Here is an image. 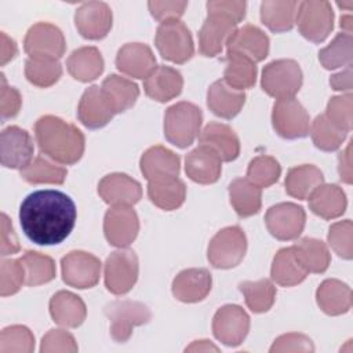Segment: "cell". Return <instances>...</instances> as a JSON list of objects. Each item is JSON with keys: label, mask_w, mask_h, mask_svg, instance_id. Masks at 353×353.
Wrapping results in <instances>:
<instances>
[{"label": "cell", "mask_w": 353, "mask_h": 353, "mask_svg": "<svg viewBox=\"0 0 353 353\" xmlns=\"http://www.w3.org/2000/svg\"><path fill=\"white\" fill-rule=\"evenodd\" d=\"M309 134L314 146L324 152L336 150L342 142L346 139V132L335 127L325 114H319L312 123Z\"/></svg>", "instance_id": "bcb514c9"}, {"label": "cell", "mask_w": 353, "mask_h": 353, "mask_svg": "<svg viewBox=\"0 0 353 353\" xmlns=\"http://www.w3.org/2000/svg\"><path fill=\"white\" fill-rule=\"evenodd\" d=\"M148 7L154 19L165 22L182 17L188 7V1H149Z\"/></svg>", "instance_id": "9f6ffc18"}, {"label": "cell", "mask_w": 353, "mask_h": 353, "mask_svg": "<svg viewBox=\"0 0 353 353\" xmlns=\"http://www.w3.org/2000/svg\"><path fill=\"white\" fill-rule=\"evenodd\" d=\"M17 44L12 39H10L4 32H1V65H6L17 55Z\"/></svg>", "instance_id": "6125c7cd"}, {"label": "cell", "mask_w": 353, "mask_h": 353, "mask_svg": "<svg viewBox=\"0 0 353 353\" xmlns=\"http://www.w3.org/2000/svg\"><path fill=\"white\" fill-rule=\"evenodd\" d=\"M33 139L26 130L10 125L1 131L0 157L6 168L23 170L33 161Z\"/></svg>", "instance_id": "2e32d148"}, {"label": "cell", "mask_w": 353, "mask_h": 353, "mask_svg": "<svg viewBox=\"0 0 353 353\" xmlns=\"http://www.w3.org/2000/svg\"><path fill=\"white\" fill-rule=\"evenodd\" d=\"M292 248L296 259L307 273H324L328 269L331 255L324 241L313 237H303L298 240Z\"/></svg>", "instance_id": "74e56055"}, {"label": "cell", "mask_w": 353, "mask_h": 353, "mask_svg": "<svg viewBox=\"0 0 353 353\" xmlns=\"http://www.w3.org/2000/svg\"><path fill=\"white\" fill-rule=\"evenodd\" d=\"M250 331V317L239 305H225L216 310L212 319L215 338L226 346H239Z\"/></svg>", "instance_id": "5bb4252c"}, {"label": "cell", "mask_w": 353, "mask_h": 353, "mask_svg": "<svg viewBox=\"0 0 353 353\" xmlns=\"http://www.w3.org/2000/svg\"><path fill=\"white\" fill-rule=\"evenodd\" d=\"M98 194L109 205H134L142 197V188L127 174L113 172L99 181Z\"/></svg>", "instance_id": "d6986e66"}, {"label": "cell", "mask_w": 353, "mask_h": 353, "mask_svg": "<svg viewBox=\"0 0 353 353\" xmlns=\"http://www.w3.org/2000/svg\"><path fill=\"white\" fill-rule=\"evenodd\" d=\"M256 80V66L250 58L236 54L226 52V68L223 72V81L239 91L251 88Z\"/></svg>", "instance_id": "f35d334b"}, {"label": "cell", "mask_w": 353, "mask_h": 353, "mask_svg": "<svg viewBox=\"0 0 353 353\" xmlns=\"http://www.w3.org/2000/svg\"><path fill=\"white\" fill-rule=\"evenodd\" d=\"M245 102L243 91L229 87L223 80L214 81L207 92V105L210 110L222 119L237 116Z\"/></svg>", "instance_id": "f1b7e54d"}, {"label": "cell", "mask_w": 353, "mask_h": 353, "mask_svg": "<svg viewBox=\"0 0 353 353\" xmlns=\"http://www.w3.org/2000/svg\"><path fill=\"white\" fill-rule=\"evenodd\" d=\"M183 87L182 74L170 66H157L143 81V90L149 98L157 102H168L178 97Z\"/></svg>", "instance_id": "484cf974"}, {"label": "cell", "mask_w": 353, "mask_h": 353, "mask_svg": "<svg viewBox=\"0 0 353 353\" xmlns=\"http://www.w3.org/2000/svg\"><path fill=\"white\" fill-rule=\"evenodd\" d=\"M154 43L160 55L174 63H185L194 54L190 30L179 19L161 22L157 28Z\"/></svg>", "instance_id": "5b68a950"}, {"label": "cell", "mask_w": 353, "mask_h": 353, "mask_svg": "<svg viewBox=\"0 0 353 353\" xmlns=\"http://www.w3.org/2000/svg\"><path fill=\"white\" fill-rule=\"evenodd\" d=\"M280 174L281 167L279 161L274 157L265 154L252 159L247 168V179L259 189L269 188L276 183Z\"/></svg>", "instance_id": "7dc6e473"}, {"label": "cell", "mask_w": 353, "mask_h": 353, "mask_svg": "<svg viewBox=\"0 0 353 353\" xmlns=\"http://www.w3.org/2000/svg\"><path fill=\"white\" fill-rule=\"evenodd\" d=\"M200 143L214 149L222 161H233L240 154V141L236 132L226 124L208 123L200 132Z\"/></svg>", "instance_id": "83f0119b"}, {"label": "cell", "mask_w": 353, "mask_h": 353, "mask_svg": "<svg viewBox=\"0 0 353 353\" xmlns=\"http://www.w3.org/2000/svg\"><path fill=\"white\" fill-rule=\"evenodd\" d=\"M68 170L43 156H37L28 167L21 170V176L29 183H54L62 185L66 179Z\"/></svg>", "instance_id": "7bdbcfd3"}, {"label": "cell", "mask_w": 353, "mask_h": 353, "mask_svg": "<svg viewBox=\"0 0 353 353\" xmlns=\"http://www.w3.org/2000/svg\"><path fill=\"white\" fill-rule=\"evenodd\" d=\"M77 218L74 201L59 190H37L23 199L19 222L25 236L39 245L62 243L73 230Z\"/></svg>", "instance_id": "6da1fadb"}, {"label": "cell", "mask_w": 353, "mask_h": 353, "mask_svg": "<svg viewBox=\"0 0 353 353\" xmlns=\"http://www.w3.org/2000/svg\"><path fill=\"white\" fill-rule=\"evenodd\" d=\"M34 137L40 152L61 164L77 163L85 148L83 132L57 116H43L34 123Z\"/></svg>", "instance_id": "7a4b0ae2"}, {"label": "cell", "mask_w": 353, "mask_h": 353, "mask_svg": "<svg viewBox=\"0 0 353 353\" xmlns=\"http://www.w3.org/2000/svg\"><path fill=\"white\" fill-rule=\"evenodd\" d=\"M22 98L17 88L7 85L4 76L1 74V90H0V113L1 119L15 117L21 109Z\"/></svg>", "instance_id": "11a10c76"}, {"label": "cell", "mask_w": 353, "mask_h": 353, "mask_svg": "<svg viewBox=\"0 0 353 353\" xmlns=\"http://www.w3.org/2000/svg\"><path fill=\"white\" fill-rule=\"evenodd\" d=\"M141 172L149 181L178 178L181 160L179 156L164 146H152L141 157Z\"/></svg>", "instance_id": "cb8c5ba5"}, {"label": "cell", "mask_w": 353, "mask_h": 353, "mask_svg": "<svg viewBox=\"0 0 353 353\" xmlns=\"http://www.w3.org/2000/svg\"><path fill=\"white\" fill-rule=\"evenodd\" d=\"M211 273L203 268L185 269L176 274L172 281L174 296L185 303L203 301L211 291Z\"/></svg>", "instance_id": "7402d4cb"}, {"label": "cell", "mask_w": 353, "mask_h": 353, "mask_svg": "<svg viewBox=\"0 0 353 353\" xmlns=\"http://www.w3.org/2000/svg\"><path fill=\"white\" fill-rule=\"evenodd\" d=\"M203 113L194 103L182 101L165 110L164 137L176 148L190 146L200 132Z\"/></svg>", "instance_id": "3957f363"}, {"label": "cell", "mask_w": 353, "mask_h": 353, "mask_svg": "<svg viewBox=\"0 0 353 353\" xmlns=\"http://www.w3.org/2000/svg\"><path fill=\"white\" fill-rule=\"evenodd\" d=\"M352 145L347 143L346 149L338 156V172L341 181L345 183H352Z\"/></svg>", "instance_id": "91938a15"}, {"label": "cell", "mask_w": 353, "mask_h": 353, "mask_svg": "<svg viewBox=\"0 0 353 353\" xmlns=\"http://www.w3.org/2000/svg\"><path fill=\"white\" fill-rule=\"evenodd\" d=\"M101 91L114 114L131 109L139 97L138 85L119 74L108 76L101 85Z\"/></svg>", "instance_id": "f546056e"}, {"label": "cell", "mask_w": 353, "mask_h": 353, "mask_svg": "<svg viewBox=\"0 0 353 353\" xmlns=\"http://www.w3.org/2000/svg\"><path fill=\"white\" fill-rule=\"evenodd\" d=\"M34 350V336L25 325L6 327L0 334V353H30Z\"/></svg>", "instance_id": "c3c4849f"}, {"label": "cell", "mask_w": 353, "mask_h": 353, "mask_svg": "<svg viewBox=\"0 0 353 353\" xmlns=\"http://www.w3.org/2000/svg\"><path fill=\"white\" fill-rule=\"evenodd\" d=\"M139 219L131 205H112L103 218V233L110 245L125 248L138 236Z\"/></svg>", "instance_id": "9a60e30c"}, {"label": "cell", "mask_w": 353, "mask_h": 353, "mask_svg": "<svg viewBox=\"0 0 353 353\" xmlns=\"http://www.w3.org/2000/svg\"><path fill=\"white\" fill-rule=\"evenodd\" d=\"M66 68L69 74L74 80L88 83L102 74L103 58L97 47H80L69 55L66 61Z\"/></svg>", "instance_id": "4dcf8cb0"}, {"label": "cell", "mask_w": 353, "mask_h": 353, "mask_svg": "<svg viewBox=\"0 0 353 353\" xmlns=\"http://www.w3.org/2000/svg\"><path fill=\"white\" fill-rule=\"evenodd\" d=\"M296 1H263L261 4V21L274 33L291 30L295 23Z\"/></svg>", "instance_id": "ab89813d"}, {"label": "cell", "mask_w": 353, "mask_h": 353, "mask_svg": "<svg viewBox=\"0 0 353 353\" xmlns=\"http://www.w3.org/2000/svg\"><path fill=\"white\" fill-rule=\"evenodd\" d=\"M185 171L193 182L210 185L219 179L222 172V160L214 149L200 143L186 154Z\"/></svg>", "instance_id": "ffe728a7"}, {"label": "cell", "mask_w": 353, "mask_h": 353, "mask_svg": "<svg viewBox=\"0 0 353 353\" xmlns=\"http://www.w3.org/2000/svg\"><path fill=\"white\" fill-rule=\"evenodd\" d=\"M148 197L156 207L172 211L183 204L186 199V186L179 178L149 181Z\"/></svg>", "instance_id": "d590c367"}, {"label": "cell", "mask_w": 353, "mask_h": 353, "mask_svg": "<svg viewBox=\"0 0 353 353\" xmlns=\"http://www.w3.org/2000/svg\"><path fill=\"white\" fill-rule=\"evenodd\" d=\"M103 313L110 321V335L119 343L127 342L134 328L149 323L152 317L149 307L137 301L110 302L105 306Z\"/></svg>", "instance_id": "8992f818"}, {"label": "cell", "mask_w": 353, "mask_h": 353, "mask_svg": "<svg viewBox=\"0 0 353 353\" xmlns=\"http://www.w3.org/2000/svg\"><path fill=\"white\" fill-rule=\"evenodd\" d=\"M25 284V272L19 259H3L0 266V294L8 296L17 294Z\"/></svg>", "instance_id": "f907efd6"}, {"label": "cell", "mask_w": 353, "mask_h": 353, "mask_svg": "<svg viewBox=\"0 0 353 353\" xmlns=\"http://www.w3.org/2000/svg\"><path fill=\"white\" fill-rule=\"evenodd\" d=\"M295 22L299 33L313 43L324 41L334 28V11L328 1L306 0L298 3Z\"/></svg>", "instance_id": "ba28073f"}, {"label": "cell", "mask_w": 353, "mask_h": 353, "mask_svg": "<svg viewBox=\"0 0 353 353\" xmlns=\"http://www.w3.org/2000/svg\"><path fill=\"white\" fill-rule=\"evenodd\" d=\"M352 230L353 225L350 219H345L332 223L328 230V244L343 259H352Z\"/></svg>", "instance_id": "816d5d0a"}, {"label": "cell", "mask_w": 353, "mask_h": 353, "mask_svg": "<svg viewBox=\"0 0 353 353\" xmlns=\"http://www.w3.org/2000/svg\"><path fill=\"white\" fill-rule=\"evenodd\" d=\"M19 261L23 266L26 285L36 287L55 279V262L48 255L36 251H26Z\"/></svg>", "instance_id": "60d3db41"}, {"label": "cell", "mask_w": 353, "mask_h": 353, "mask_svg": "<svg viewBox=\"0 0 353 353\" xmlns=\"http://www.w3.org/2000/svg\"><path fill=\"white\" fill-rule=\"evenodd\" d=\"M306 222L305 210L294 203H279L272 205L265 215L269 233L277 240H295L303 232Z\"/></svg>", "instance_id": "4fadbf2b"}, {"label": "cell", "mask_w": 353, "mask_h": 353, "mask_svg": "<svg viewBox=\"0 0 353 353\" xmlns=\"http://www.w3.org/2000/svg\"><path fill=\"white\" fill-rule=\"evenodd\" d=\"M62 280L79 290L97 285L101 276V261L85 251H70L61 259Z\"/></svg>", "instance_id": "7c38bea8"}, {"label": "cell", "mask_w": 353, "mask_h": 353, "mask_svg": "<svg viewBox=\"0 0 353 353\" xmlns=\"http://www.w3.org/2000/svg\"><path fill=\"white\" fill-rule=\"evenodd\" d=\"M245 251L247 237L243 229L240 226H228L211 239L207 258L216 269H232L243 261Z\"/></svg>", "instance_id": "52a82bcc"}, {"label": "cell", "mask_w": 353, "mask_h": 353, "mask_svg": "<svg viewBox=\"0 0 353 353\" xmlns=\"http://www.w3.org/2000/svg\"><path fill=\"white\" fill-rule=\"evenodd\" d=\"M339 25H341L343 33L352 34V29H353V18H352V15L341 17V23Z\"/></svg>", "instance_id": "e7e4bbea"}, {"label": "cell", "mask_w": 353, "mask_h": 353, "mask_svg": "<svg viewBox=\"0 0 353 353\" xmlns=\"http://www.w3.org/2000/svg\"><path fill=\"white\" fill-rule=\"evenodd\" d=\"M228 52L241 54L254 62L263 61L269 54V37L255 25L236 29L226 43Z\"/></svg>", "instance_id": "603a6c76"}, {"label": "cell", "mask_w": 353, "mask_h": 353, "mask_svg": "<svg viewBox=\"0 0 353 353\" xmlns=\"http://www.w3.org/2000/svg\"><path fill=\"white\" fill-rule=\"evenodd\" d=\"M336 4H338V7H341V8H346L347 11H349V10H352V7H353V1H346V3H343V1H342V3H341V1H338Z\"/></svg>", "instance_id": "03108f58"}, {"label": "cell", "mask_w": 353, "mask_h": 353, "mask_svg": "<svg viewBox=\"0 0 353 353\" xmlns=\"http://www.w3.org/2000/svg\"><path fill=\"white\" fill-rule=\"evenodd\" d=\"M113 116L114 113L105 101L101 87L91 85L83 92L77 106V117L83 125L90 130H98L105 127Z\"/></svg>", "instance_id": "d4e9b609"}, {"label": "cell", "mask_w": 353, "mask_h": 353, "mask_svg": "<svg viewBox=\"0 0 353 353\" xmlns=\"http://www.w3.org/2000/svg\"><path fill=\"white\" fill-rule=\"evenodd\" d=\"M186 352H218V347L211 343V341H194L190 346L185 349Z\"/></svg>", "instance_id": "be15d7a7"}, {"label": "cell", "mask_w": 353, "mask_h": 353, "mask_svg": "<svg viewBox=\"0 0 353 353\" xmlns=\"http://www.w3.org/2000/svg\"><path fill=\"white\" fill-rule=\"evenodd\" d=\"M330 84L335 91H352V66H347L345 70L331 76Z\"/></svg>", "instance_id": "94428289"}, {"label": "cell", "mask_w": 353, "mask_h": 353, "mask_svg": "<svg viewBox=\"0 0 353 353\" xmlns=\"http://www.w3.org/2000/svg\"><path fill=\"white\" fill-rule=\"evenodd\" d=\"M25 76L36 87H50L62 76V66L58 59L28 58L25 62Z\"/></svg>", "instance_id": "ee69618b"}, {"label": "cell", "mask_w": 353, "mask_h": 353, "mask_svg": "<svg viewBox=\"0 0 353 353\" xmlns=\"http://www.w3.org/2000/svg\"><path fill=\"white\" fill-rule=\"evenodd\" d=\"M314 346L312 343V339L307 338L303 334L290 332L279 336L272 347L270 352H313Z\"/></svg>", "instance_id": "db71d44e"}, {"label": "cell", "mask_w": 353, "mask_h": 353, "mask_svg": "<svg viewBox=\"0 0 353 353\" xmlns=\"http://www.w3.org/2000/svg\"><path fill=\"white\" fill-rule=\"evenodd\" d=\"M346 194L338 185H320L309 196V208L323 219H335L346 210Z\"/></svg>", "instance_id": "1f68e13d"}, {"label": "cell", "mask_w": 353, "mask_h": 353, "mask_svg": "<svg viewBox=\"0 0 353 353\" xmlns=\"http://www.w3.org/2000/svg\"><path fill=\"white\" fill-rule=\"evenodd\" d=\"M139 263L134 251L120 248L112 252L105 262V287L114 295H124L138 280Z\"/></svg>", "instance_id": "9c48e42d"}, {"label": "cell", "mask_w": 353, "mask_h": 353, "mask_svg": "<svg viewBox=\"0 0 353 353\" xmlns=\"http://www.w3.org/2000/svg\"><path fill=\"white\" fill-rule=\"evenodd\" d=\"M23 50L29 58L59 59L65 54L66 43L59 28L48 22H37L28 30Z\"/></svg>", "instance_id": "8fae6325"}, {"label": "cell", "mask_w": 353, "mask_h": 353, "mask_svg": "<svg viewBox=\"0 0 353 353\" xmlns=\"http://www.w3.org/2000/svg\"><path fill=\"white\" fill-rule=\"evenodd\" d=\"M352 94L332 97L325 109V117L339 130L346 134L352 130L353 110H352Z\"/></svg>", "instance_id": "681fc988"}, {"label": "cell", "mask_w": 353, "mask_h": 353, "mask_svg": "<svg viewBox=\"0 0 353 353\" xmlns=\"http://www.w3.org/2000/svg\"><path fill=\"white\" fill-rule=\"evenodd\" d=\"M352 34L338 33L335 39L319 52V61L325 69L352 66Z\"/></svg>", "instance_id": "f6af8a7d"}, {"label": "cell", "mask_w": 353, "mask_h": 353, "mask_svg": "<svg viewBox=\"0 0 353 353\" xmlns=\"http://www.w3.org/2000/svg\"><path fill=\"white\" fill-rule=\"evenodd\" d=\"M77 343L72 334L65 330H50L41 339L40 352H77Z\"/></svg>", "instance_id": "f5cc1de1"}, {"label": "cell", "mask_w": 353, "mask_h": 353, "mask_svg": "<svg viewBox=\"0 0 353 353\" xmlns=\"http://www.w3.org/2000/svg\"><path fill=\"white\" fill-rule=\"evenodd\" d=\"M272 124L277 135L284 139L305 138L309 135L310 117L298 99L285 98L274 102Z\"/></svg>", "instance_id": "30bf717a"}, {"label": "cell", "mask_w": 353, "mask_h": 353, "mask_svg": "<svg viewBox=\"0 0 353 353\" xmlns=\"http://www.w3.org/2000/svg\"><path fill=\"white\" fill-rule=\"evenodd\" d=\"M1 256L12 255L19 251L18 237L14 232L12 223L6 214H1Z\"/></svg>", "instance_id": "680465c9"}, {"label": "cell", "mask_w": 353, "mask_h": 353, "mask_svg": "<svg viewBox=\"0 0 353 353\" xmlns=\"http://www.w3.org/2000/svg\"><path fill=\"white\" fill-rule=\"evenodd\" d=\"M324 182L323 172L313 164L292 167L285 176V192L295 199L306 200Z\"/></svg>", "instance_id": "836d02e7"}, {"label": "cell", "mask_w": 353, "mask_h": 353, "mask_svg": "<svg viewBox=\"0 0 353 353\" xmlns=\"http://www.w3.org/2000/svg\"><path fill=\"white\" fill-rule=\"evenodd\" d=\"M262 90L279 99L294 98L302 87V70L294 59H277L268 63L262 70Z\"/></svg>", "instance_id": "277c9868"}, {"label": "cell", "mask_w": 353, "mask_h": 353, "mask_svg": "<svg viewBox=\"0 0 353 353\" xmlns=\"http://www.w3.org/2000/svg\"><path fill=\"white\" fill-rule=\"evenodd\" d=\"M50 314L52 320L68 328L81 325L87 316V309L80 296L70 291H58L50 299Z\"/></svg>", "instance_id": "4316f807"}, {"label": "cell", "mask_w": 353, "mask_h": 353, "mask_svg": "<svg viewBox=\"0 0 353 353\" xmlns=\"http://www.w3.org/2000/svg\"><path fill=\"white\" fill-rule=\"evenodd\" d=\"M307 272L299 263L292 247H285L277 251L270 268L272 280L281 287H294L302 283Z\"/></svg>", "instance_id": "e575fe53"}, {"label": "cell", "mask_w": 353, "mask_h": 353, "mask_svg": "<svg viewBox=\"0 0 353 353\" xmlns=\"http://www.w3.org/2000/svg\"><path fill=\"white\" fill-rule=\"evenodd\" d=\"M117 69L134 79H146L157 66L149 46L143 43L124 44L116 57Z\"/></svg>", "instance_id": "44dd1931"}, {"label": "cell", "mask_w": 353, "mask_h": 353, "mask_svg": "<svg viewBox=\"0 0 353 353\" xmlns=\"http://www.w3.org/2000/svg\"><path fill=\"white\" fill-rule=\"evenodd\" d=\"M239 290L244 295L245 305L254 313L268 312L276 299V287L268 279L243 281L239 284Z\"/></svg>", "instance_id": "b9f144b4"}, {"label": "cell", "mask_w": 353, "mask_h": 353, "mask_svg": "<svg viewBox=\"0 0 353 353\" xmlns=\"http://www.w3.org/2000/svg\"><path fill=\"white\" fill-rule=\"evenodd\" d=\"M237 23L216 11H208L205 21L199 32V51L204 57L218 55L229 37L236 30Z\"/></svg>", "instance_id": "ac0fdd59"}, {"label": "cell", "mask_w": 353, "mask_h": 353, "mask_svg": "<svg viewBox=\"0 0 353 353\" xmlns=\"http://www.w3.org/2000/svg\"><path fill=\"white\" fill-rule=\"evenodd\" d=\"M230 204L240 218L259 212L262 205V190L247 178H236L229 185Z\"/></svg>", "instance_id": "8d00e7d4"}, {"label": "cell", "mask_w": 353, "mask_h": 353, "mask_svg": "<svg viewBox=\"0 0 353 353\" xmlns=\"http://www.w3.org/2000/svg\"><path fill=\"white\" fill-rule=\"evenodd\" d=\"M319 307L330 316H339L352 307V291L347 284L336 280H324L316 291Z\"/></svg>", "instance_id": "d6a6232c"}, {"label": "cell", "mask_w": 353, "mask_h": 353, "mask_svg": "<svg viewBox=\"0 0 353 353\" xmlns=\"http://www.w3.org/2000/svg\"><path fill=\"white\" fill-rule=\"evenodd\" d=\"M112 10L103 1L83 3L74 14L77 32L88 40L103 39L112 28Z\"/></svg>", "instance_id": "e0dca14e"}, {"label": "cell", "mask_w": 353, "mask_h": 353, "mask_svg": "<svg viewBox=\"0 0 353 353\" xmlns=\"http://www.w3.org/2000/svg\"><path fill=\"white\" fill-rule=\"evenodd\" d=\"M245 1H208L207 11H216L229 18L236 23L241 22L245 17Z\"/></svg>", "instance_id": "6f0895ef"}]
</instances>
